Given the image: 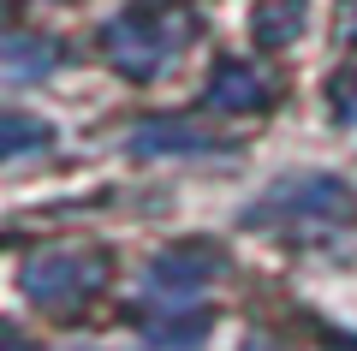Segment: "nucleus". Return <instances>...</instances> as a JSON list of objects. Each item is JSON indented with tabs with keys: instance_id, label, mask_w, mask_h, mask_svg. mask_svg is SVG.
Instances as JSON below:
<instances>
[{
	"instance_id": "6e6552de",
	"label": "nucleus",
	"mask_w": 357,
	"mask_h": 351,
	"mask_svg": "<svg viewBox=\"0 0 357 351\" xmlns=\"http://www.w3.org/2000/svg\"><path fill=\"white\" fill-rule=\"evenodd\" d=\"M60 60V48H24V36H13V48H6V66H13V77L24 84L30 72H42V66Z\"/></svg>"
},
{
	"instance_id": "7ed1b4c3",
	"label": "nucleus",
	"mask_w": 357,
	"mask_h": 351,
	"mask_svg": "<svg viewBox=\"0 0 357 351\" xmlns=\"http://www.w3.org/2000/svg\"><path fill=\"white\" fill-rule=\"evenodd\" d=\"M351 209V197H345L340 179H286V185H274L262 197V209H256V221H268V214H286V221H310V214H321V221H333V214Z\"/></svg>"
},
{
	"instance_id": "20e7f679",
	"label": "nucleus",
	"mask_w": 357,
	"mask_h": 351,
	"mask_svg": "<svg viewBox=\"0 0 357 351\" xmlns=\"http://www.w3.org/2000/svg\"><path fill=\"white\" fill-rule=\"evenodd\" d=\"M220 268V256L215 251H167L161 262L149 268V298H191V292H203L208 286V274Z\"/></svg>"
},
{
	"instance_id": "39448f33",
	"label": "nucleus",
	"mask_w": 357,
	"mask_h": 351,
	"mask_svg": "<svg viewBox=\"0 0 357 351\" xmlns=\"http://www.w3.org/2000/svg\"><path fill=\"white\" fill-rule=\"evenodd\" d=\"M208 107H220V113H256V107H268V89L256 84V72L250 66H220L215 72V84H208Z\"/></svg>"
},
{
	"instance_id": "9b49d317",
	"label": "nucleus",
	"mask_w": 357,
	"mask_h": 351,
	"mask_svg": "<svg viewBox=\"0 0 357 351\" xmlns=\"http://www.w3.org/2000/svg\"><path fill=\"white\" fill-rule=\"evenodd\" d=\"M244 351H268V345H262V339H250V345H244Z\"/></svg>"
},
{
	"instance_id": "0eeeda50",
	"label": "nucleus",
	"mask_w": 357,
	"mask_h": 351,
	"mask_svg": "<svg viewBox=\"0 0 357 351\" xmlns=\"http://www.w3.org/2000/svg\"><path fill=\"white\" fill-rule=\"evenodd\" d=\"M131 149H137V155H185V149H208V143L197 137L191 126H173V119H155V126H137Z\"/></svg>"
},
{
	"instance_id": "1a4fd4ad",
	"label": "nucleus",
	"mask_w": 357,
	"mask_h": 351,
	"mask_svg": "<svg viewBox=\"0 0 357 351\" xmlns=\"http://www.w3.org/2000/svg\"><path fill=\"white\" fill-rule=\"evenodd\" d=\"M36 143H48V126H36V119H6V155H24V149H36Z\"/></svg>"
},
{
	"instance_id": "f03ea898",
	"label": "nucleus",
	"mask_w": 357,
	"mask_h": 351,
	"mask_svg": "<svg viewBox=\"0 0 357 351\" xmlns=\"http://www.w3.org/2000/svg\"><path fill=\"white\" fill-rule=\"evenodd\" d=\"M102 54L126 77H155L167 66V54H173V36H161L149 13H131V18H114L102 30Z\"/></svg>"
},
{
	"instance_id": "423d86ee",
	"label": "nucleus",
	"mask_w": 357,
	"mask_h": 351,
	"mask_svg": "<svg viewBox=\"0 0 357 351\" xmlns=\"http://www.w3.org/2000/svg\"><path fill=\"white\" fill-rule=\"evenodd\" d=\"M304 18H310L304 0H268L262 13H256V36H262L268 48H280V42H298V36H304Z\"/></svg>"
},
{
	"instance_id": "f257e3e1",
	"label": "nucleus",
	"mask_w": 357,
	"mask_h": 351,
	"mask_svg": "<svg viewBox=\"0 0 357 351\" xmlns=\"http://www.w3.org/2000/svg\"><path fill=\"white\" fill-rule=\"evenodd\" d=\"M102 268H107L102 251H48L24 268V292L36 304H48V310H66V304H84L107 280Z\"/></svg>"
},
{
	"instance_id": "9d476101",
	"label": "nucleus",
	"mask_w": 357,
	"mask_h": 351,
	"mask_svg": "<svg viewBox=\"0 0 357 351\" xmlns=\"http://www.w3.org/2000/svg\"><path fill=\"white\" fill-rule=\"evenodd\" d=\"M345 36L357 42V0H351V6H345Z\"/></svg>"
}]
</instances>
